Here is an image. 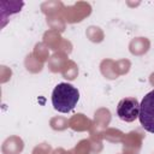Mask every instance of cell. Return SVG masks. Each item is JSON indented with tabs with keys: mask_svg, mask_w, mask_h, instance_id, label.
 <instances>
[{
	"mask_svg": "<svg viewBox=\"0 0 154 154\" xmlns=\"http://www.w3.org/2000/svg\"><path fill=\"white\" fill-rule=\"evenodd\" d=\"M79 100V91L70 83H59L52 93V103L54 109L60 113L71 112Z\"/></svg>",
	"mask_w": 154,
	"mask_h": 154,
	"instance_id": "6da1fadb",
	"label": "cell"
},
{
	"mask_svg": "<svg viewBox=\"0 0 154 154\" xmlns=\"http://www.w3.org/2000/svg\"><path fill=\"white\" fill-rule=\"evenodd\" d=\"M117 114L122 120L126 123L134 122L140 116V102L136 97L122 99L117 106Z\"/></svg>",
	"mask_w": 154,
	"mask_h": 154,
	"instance_id": "3957f363",
	"label": "cell"
},
{
	"mask_svg": "<svg viewBox=\"0 0 154 154\" xmlns=\"http://www.w3.org/2000/svg\"><path fill=\"white\" fill-rule=\"evenodd\" d=\"M138 119L144 130L154 134V90L149 91L142 99Z\"/></svg>",
	"mask_w": 154,
	"mask_h": 154,
	"instance_id": "7a4b0ae2",
	"label": "cell"
}]
</instances>
